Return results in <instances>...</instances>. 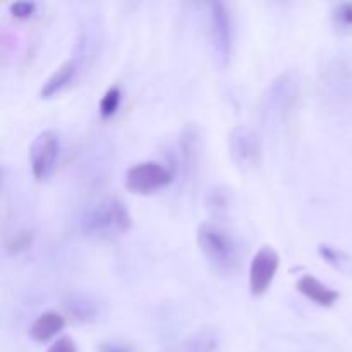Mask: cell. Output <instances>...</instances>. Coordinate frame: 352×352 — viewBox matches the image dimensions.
<instances>
[{
	"label": "cell",
	"mask_w": 352,
	"mask_h": 352,
	"mask_svg": "<svg viewBox=\"0 0 352 352\" xmlns=\"http://www.w3.org/2000/svg\"><path fill=\"white\" fill-rule=\"evenodd\" d=\"M196 243L208 267L220 277H232L239 274L243 265L241 246L230 232L213 222L199 223L196 230Z\"/></svg>",
	"instance_id": "6da1fadb"
},
{
	"label": "cell",
	"mask_w": 352,
	"mask_h": 352,
	"mask_svg": "<svg viewBox=\"0 0 352 352\" xmlns=\"http://www.w3.org/2000/svg\"><path fill=\"white\" fill-rule=\"evenodd\" d=\"M133 227V217L120 199L113 196L98 199L86 206L79 219V229L85 236L93 239L109 241L129 232Z\"/></svg>",
	"instance_id": "7a4b0ae2"
},
{
	"label": "cell",
	"mask_w": 352,
	"mask_h": 352,
	"mask_svg": "<svg viewBox=\"0 0 352 352\" xmlns=\"http://www.w3.org/2000/svg\"><path fill=\"white\" fill-rule=\"evenodd\" d=\"M299 102V81L294 72H284L272 81L261 98V119L270 129H284L291 124Z\"/></svg>",
	"instance_id": "3957f363"
},
{
	"label": "cell",
	"mask_w": 352,
	"mask_h": 352,
	"mask_svg": "<svg viewBox=\"0 0 352 352\" xmlns=\"http://www.w3.org/2000/svg\"><path fill=\"white\" fill-rule=\"evenodd\" d=\"M208 31L217 67H227L234 50V23L226 2H212L208 6Z\"/></svg>",
	"instance_id": "277c9868"
},
{
	"label": "cell",
	"mask_w": 352,
	"mask_h": 352,
	"mask_svg": "<svg viewBox=\"0 0 352 352\" xmlns=\"http://www.w3.org/2000/svg\"><path fill=\"white\" fill-rule=\"evenodd\" d=\"M126 188L134 195H151L167 188L174 181V168L157 160H146L133 165L126 172Z\"/></svg>",
	"instance_id": "5b68a950"
},
{
	"label": "cell",
	"mask_w": 352,
	"mask_h": 352,
	"mask_svg": "<svg viewBox=\"0 0 352 352\" xmlns=\"http://www.w3.org/2000/svg\"><path fill=\"white\" fill-rule=\"evenodd\" d=\"M60 158V138L55 131H41L30 146V165L36 181H47Z\"/></svg>",
	"instance_id": "8992f818"
},
{
	"label": "cell",
	"mask_w": 352,
	"mask_h": 352,
	"mask_svg": "<svg viewBox=\"0 0 352 352\" xmlns=\"http://www.w3.org/2000/svg\"><path fill=\"white\" fill-rule=\"evenodd\" d=\"M229 155L239 170L251 172L261 164V141L251 127L237 126L229 133Z\"/></svg>",
	"instance_id": "52a82bcc"
},
{
	"label": "cell",
	"mask_w": 352,
	"mask_h": 352,
	"mask_svg": "<svg viewBox=\"0 0 352 352\" xmlns=\"http://www.w3.org/2000/svg\"><path fill=\"white\" fill-rule=\"evenodd\" d=\"M278 267H280V256L272 246H263L258 250L251 260L250 267V292L254 298H260L270 289L272 282L275 280Z\"/></svg>",
	"instance_id": "ba28073f"
},
{
	"label": "cell",
	"mask_w": 352,
	"mask_h": 352,
	"mask_svg": "<svg viewBox=\"0 0 352 352\" xmlns=\"http://www.w3.org/2000/svg\"><path fill=\"white\" fill-rule=\"evenodd\" d=\"M82 60H85V55H82L81 52V54H74L71 58H67L64 64L58 65V67L55 69L54 74H52L50 78L45 81V85L41 86L40 98H54V96L65 91V89L78 79L82 67Z\"/></svg>",
	"instance_id": "9c48e42d"
},
{
	"label": "cell",
	"mask_w": 352,
	"mask_h": 352,
	"mask_svg": "<svg viewBox=\"0 0 352 352\" xmlns=\"http://www.w3.org/2000/svg\"><path fill=\"white\" fill-rule=\"evenodd\" d=\"M179 155H181L182 168L186 177H195L199 167V157H201V134L196 126L184 127L179 140Z\"/></svg>",
	"instance_id": "30bf717a"
},
{
	"label": "cell",
	"mask_w": 352,
	"mask_h": 352,
	"mask_svg": "<svg viewBox=\"0 0 352 352\" xmlns=\"http://www.w3.org/2000/svg\"><path fill=\"white\" fill-rule=\"evenodd\" d=\"M220 347V336L212 327H205L168 346L164 352H217Z\"/></svg>",
	"instance_id": "8fae6325"
},
{
	"label": "cell",
	"mask_w": 352,
	"mask_h": 352,
	"mask_svg": "<svg viewBox=\"0 0 352 352\" xmlns=\"http://www.w3.org/2000/svg\"><path fill=\"white\" fill-rule=\"evenodd\" d=\"M296 289H298L299 294H302L306 299H309L315 305L322 306V308H332L340 298L339 291L329 287V285L323 284L320 278L313 277V275H302V277H299Z\"/></svg>",
	"instance_id": "7c38bea8"
},
{
	"label": "cell",
	"mask_w": 352,
	"mask_h": 352,
	"mask_svg": "<svg viewBox=\"0 0 352 352\" xmlns=\"http://www.w3.org/2000/svg\"><path fill=\"white\" fill-rule=\"evenodd\" d=\"M64 309L72 320L81 323L95 322L100 315V302L88 294H69L64 299Z\"/></svg>",
	"instance_id": "4fadbf2b"
},
{
	"label": "cell",
	"mask_w": 352,
	"mask_h": 352,
	"mask_svg": "<svg viewBox=\"0 0 352 352\" xmlns=\"http://www.w3.org/2000/svg\"><path fill=\"white\" fill-rule=\"evenodd\" d=\"M65 318L64 315L57 311H45L31 323L30 327V337L34 342H48V340L55 339L58 333L64 330Z\"/></svg>",
	"instance_id": "5bb4252c"
},
{
	"label": "cell",
	"mask_w": 352,
	"mask_h": 352,
	"mask_svg": "<svg viewBox=\"0 0 352 352\" xmlns=\"http://www.w3.org/2000/svg\"><path fill=\"white\" fill-rule=\"evenodd\" d=\"M206 206H208V212L212 213L213 217L222 219L230 208V199L226 189L220 188V186L210 189V191L206 192Z\"/></svg>",
	"instance_id": "9a60e30c"
},
{
	"label": "cell",
	"mask_w": 352,
	"mask_h": 352,
	"mask_svg": "<svg viewBox=\"0 0 352 352\" xmlns=\"http://www.w3.org/2000/svg\"><path fill=\"white\" fill-rule=\"evenodd\" d=\"M120 102H122V89L119 86H112V88L107 89L105 95L100 100V117L102 119H112L117 110H119Z\"/></svg>",
	"instance_id": "2e32d148"
},
{
	"label": "cell",
	"mask_w": 352,
	"mask_h": 352,
	"mask_svg": "<svg viewBox=\"0 0 352 352\" xmlns=\"http://www.w3.org/2000/svg\"><path fill=\"white\" fill-rule=\"evenodd\" d=\"M332 23L337 30H352V2H342L332 10Z\"/></svg>",
	"instance_id": "e0dca14e"
},
{
	"label": "cell",
	"mask_w": 352,
	"mask_h": 352,
	"mask_svg": "<svg viewBox=\"0 0 352 352\" xmlns=\"http://www.w3.org/2000/svg\"><path fill=\"white\" fill-rule=\"evenodd\" d=\"M318 253H320V256H322L327 263L332 265V267L340 268V270H344V268H346L347 256L342 253V251L337 250L336 246H330V244H320Z\"/></svg>",
	"instance_id": "ac0fdd59"
},
{
	"label": "cell",
	"mask_w": 352,
	"mask_h": 352,
	"mask_svg": "<svg viewBox=\"0 0 352 352\" xmlns=\"http://www.w3.org/2000/svg\"><path fill=\"white\" fill-rule=\"evenodd\" d=\"M34 10H36V3L34 2H26V0H23V2H16L10 6V14H12V17H16V19H30L31 16L34 14Z\"/></svg>",
	"instance_id": "d6986e66"
},
{
	"label": "cell",
	"mask_w": 352,
	"mask_h": 352,
	"mask_svg": "<svg viewBox=\"0 0 352 352\" xmlns=\"http://www.w3.org/2000/svg\"><path fill=\"white\" fill-rule=\"evenodd\" d=\"M31 239H33V234L23 230V232L14 234L12 241H10V243H7V248H9L12 253H19V251L28 250V248L31 246Z\"/></svg>",
	"instance_id": "ffe728a7"
},
{
	"label": "cell",
	"mask_w": 352,
	"mask_h": 352,
	"mask_svg": "<svg viewBox=\"0 0 352 352\" xmlns=\"http://www.w3.org/2000/svg\"><path fill=\"white\" fill-rule=\"evenodd\" d=\"M47 352H78V347L71 337H62V339L55 340Z\"/></svg>",
	"instance_id": "44dd1931"
},
{
	"label": "cell",
	"mask_w": 352,
	"mask_h": 352,
	"mask_svg": "<svg viewBox=\"0 0 352 352\" xmlns=\"http://www.w3.org/2000/svg\"><path fill=\"white\" fill-rule=\"evenodd\" d=\"M98 352H136L133 346L126 342H119V340H110L100 346Z\"/></svg>",
	"instance_id": "7402d4cb"
}]
</instances>
